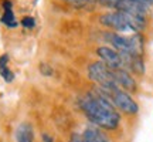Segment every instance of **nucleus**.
Masks as SVG:
<instances>
[{
	"mask_svg": "<svg viewBox=\"0 0 153 142\" xmlns=\"http://www.w3.org/2000/svg\"><path fill=\"white\" fill-rule=\"evenodd\" d=\"M20 24L26 28H34V26H36V20H34V17H31V16H26V17H23L22 19Z\"/></svg>",
	"mask_w": 153,
	"mask_h": 142,
	"instance_id": "14",
	"label": "nucleus"
},
{
	"mask_svg": "<svg viewBox=\"0 0 153 142\" xmlns=\"http://www.w3.org/2000/svg\"><path fill=\"white\" fill-rule=\"evenodd\" d=\"M1 9H3V14L0 17V22L3 23L6 27H17L19 22L16 20L14 11H13V1L11 0H3L1 1Z\"/></svg>",
	"mask_w": 153,
	"mask_h": 142,
	"instance_id": "10",
	"label": "nucleus"
},
{
	"mask_svg": "<svg viewBox=\"0 0 153 142\" xmlns=\"http://www.w3.org/2000/svg\"><path fill=\"white\" fill-rule=\"evenodd\" d=\"M97 54H98L99 60L102 61L104 64L112 68V70H116V68H123V60H122V54L118 53L116 50H114L112 47H106V46H102L97 50Z\"/></svg>",
	"mask_w": 153,
	"mask_h": 142,
	"instance_id": "7",
	"label": "nucleus"
},
{
	"mask_svg": "<svg viewBox=\"0 0 153 142\" xmlns=\"http://www.w3.org/2000/svg\"><path fill=\"white\" fill-rule=\"evenodd\" d=\"M0 75L6 82H13V80H14V72L9 68V66L0 67Z\"/></svg>",
	"mask_w": 153,
	"mask_h": 142,
	"instance_id": "12",
	"label": "nucleus"
},
{
	"mask_svg": "<svg viewBox=\"0 0 153 142\" xmlns=\"http://www.w3.org/2000/svg\"><path fill=\"white\" fill-rule=\"evenodd\" d=\"M142 1H145V3H148L149 6H150V4H153V0H142Z\"/></svg>",
	"mask_w": 153,
	"mask_h": 142,
	"instance_id": "18",
	"label": "nucleus"
},
{
	"mask_svg": "<svg viewBox=\"0 0 153 142\" xmlns=\"http://www.w3.org/2000/svg\"><path fill=\"white\" fill-rule=\"evenodd\" d=\"M99 90L106 95V98L109 99L111 102L114 104L115 108L119 109L120 112L128 114V115H136L139 112L137 102L132 98L131 94L126 93L125 90H122L119 87L111 88V90H102V88H99Z\"/></svg>",
	"mask_w": 153,
	"mask_h": 142,
	"instance_id": "4",
	"label": "nucleus"
},
{
	"mask_svg": "<svg viewBox=\"0 0 153 142\" xmlns=\"http://www.w3.org/2000/svg\"><path fill=\"white\" fill-rule=\"evenodd\" d=\"M40 71H41V74H44V75H47V77H50L53 74V70H51L47 64H41V66H40Z\"/></svg>",
	"mask_w": 153,
	"mask_h": 142,
	"instance_id": "15",
	"label": "nucleus"
},
{
	"mask_svg": "<svg viewBox=\"0 0 153 142\" xmlns=\"http://www.w3.org/2000/svg\"><path fill=\"white\" fill-rule=\"evenodd\" d=\"M43 142H54V139L50 137L48 134H43Z\"/></svg>",
	"mask_w": 153,
	"mask_h": 142,
	"instance_id": "17",
	"label": "nucleus"
},
{
	"mask_svg": "<svg viewBox=\"0 0 153 142\" xmlns=\"http://www.w3.org/2000/svg\"><path fill=\"white\" fill-rule=\"evenodd\" d=\"M70 142H109L98 126H87L79 134H74Z\"/></svg>",
	"mask_w": 153,
	"mask_h": 142,
	"instance_id": "9",
	"label": "nucleus"
},
{
	"mask_svg": "<svg viewBox=\"0 0 153 142\" xmlns=\"http://www.w3.org/2000/svg\"><path fill=\"white\" fill-rule=\"evenodd\" d=\"M112 74H114L116 85L119 88L125 90L126 93H136L137 90L136 80L133 78V75L128 70H125V68H116V70H112Z\"/></svg>",
	"mask_w": 153,
	"mask_h": 142,
	"instance_id": "8",
	"label": "nucleus"
},
{
	"mask_svg": "<svg viewBox=\"0 0 153 142\" xmlns=\"http://www.w3.org/2000/svg\"><path fill=\"white\" fill-rule=\"evenodd\" d=\"M145 17L133 16L126 11H109L99 17L101 24L106 26L115 33H140L146 27Z\"/></svg>",
	"mask_w": 153,
	"mask_h": 142,
	"instance_id": "2",
	"label": "nucleus"
},
{
	"mask_svg": "<svg viewBox=\"0 0 153 142\" xmlns=\"http://www.w3.org/2000/svg\"><path fill=\"white\" fill-rule=\"evenodd\" d=\"M88 75L102 90H111V88L118 87L116 82H115L112 70L106 64H104L102 61H95L88 67Z\"/></svg>",
	"mask_w": 153,
	"mask_h": 142,
	"instance_id": "6",
	"label": "nucleus"
},
{
	"mask_svg": "<svg viewBox=\"0 0 153 142\" xmlns=\"http://www.w3.org/2000/svg\"><path fill=\"white\" fill-rule=\"evenodd\" d=\"M17 142H34V128L30 122H23L14 132Z\"/></svg>",
	"mask_w": 153,
	"mask_h": 142,
	"instance_id": "11",
	"label": "nucleus"
},
{
	"mask_svg": "<svg viewBox=\"0 0 153 142\" xmlns=\"http://www.w3.org/2000/svg\"><path fill=\"white\" fill-rule=\"evenodd\" d=\"M79 108L95 126L114 131L120 124V114L98 87L79 99Z\"/></svg>",
	"mask_w": 153,
	"mask_h": 142,
	"instance_id": "1",
	"label": "nucleus"
},
{
	"mask_svg": "<svg viewBox=\"0 0 153 142\" xmlns=\"http://www.w3.org/2000/svg\"><path fill=\"white\" fill-rule=\"evenodd\" d=\"M4 66H9V55L7 54L0 55V67H4Z\"/></svg>",
	"mask_w": 153,
	"mask_h": 142,
	"instance_id": "16",
	"label": "nucleus"
},
{
	"mask_svg": "<svg viewBox=\"0 0 153 142\" xmlns=\"http://www.w3.org/2000/svg\"><path fill=\"white\" fill-rule=\"evenodd\" d=\"M67 3H70L72 7L76 9H84V7H89L95 0H65Z\"/></svg>",
	"mask_w": 153,
	"mask_h": 142,
	"instance_id": "13",
	"label": "nucleus"
},
{
	"mask_svg": "<svg viewBox=\"0 0 153 142\" xmlns=\"http://www.w3.org/2000/svg\"><path fill=\"white\" fill-rule=\"evenodd\" d=\"M105 40L118 53L143 55L145 40H143V36L140 33H133L129 34V36H125V34H119L115 33V31H108V33H105Z\"/></svg>",
	"mask_w": 153,
	"mask_h": 142,
	"instance_id": "3",
	"label": "nucleus"
},
{
	"mask_svg": "<svg viewBox=\"0 0 153 142\" xmlns=\"http://www.w3.org/2000/svg\"><path fill=\"white\" fill-rule=\"evenodd\" d=\"M99 3L114 10L126 11L129 14L145 17V19H148L149 7H150L148 3L142 0H99Z\"/></svg>",
	"mask_w": 153,
	"mask_h": 142,
	"instance_id": "5",
	"label": "nucleus"
}]
</instances>
